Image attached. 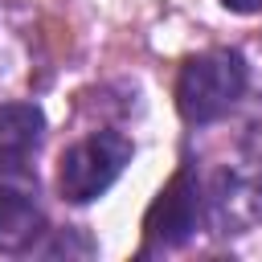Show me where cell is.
<instances>
[{"instance_id": "1", "label": "cell", "mask_w": 262, "mask_h": 262, "mask_svg": "<svg viewBox=\"0 0 262 262\" xmlns=\"http://www.w3.org/2000/svg\"><path fill=\"white\" fill-rule=\"evenodd\" d=\"M250 66L237 49H209L180 66L176 78V111L184 123H213L229 115V106L246 94Z\"/></svg>"}, {"instance_id": "2", "label": "cell", "mask_w": 262, "mask_h": 262, "mask_svg": "<svg viewBox=\"0 0 262 262\" xmlns=\"http://www.w3.org/2000/svg\"><path fill=\"white\" fill-rule=\"evenodd\" d=\"M131 156H135V147L119 131H94V135H86L82 143H74L61 156V172H57L61 196L74 201V205H86V201L102 196L123 176V168L131 164Z\"/></svg>"}, {"instance_id": "3", "label": "cell", "mask_w": 262, "mask_h": 262, "mask_svg": "<svg viewBox=\"0 0 262 262\" xmlns=\"http://www.w3.org/2000/svg\"><path fill=\"white\" fill-rule=\"evenodd\" d=\"M201 188L205 184L196 180L192 168H180L164 184V192L151 201V209L143 217V242H147V250H176V246H184L196 233V221L205 213V192Z\"/></svg>"}, {"instance_id": "4", "label": "cell", "mask_w": 262, "mask_h": 262, "mask_svg": "<svg viewBox=\"0 0 262 262\" xmlns=\"http://www.w3.org/2000/svg\"><path fill=\"white\" fill-rule=\"evenodd\" d=\"M205 221L217 237L250 233L262 221V172L254 168H221L205 188Z\"/></svg>"}, {"instance_id": "5", "label": "cell", "mask_w": 262, "mask_h": 262, "mask_svg": "<svg viewBox=\"0 0 262 262\" xmlns=\"http://www.w3.org/2000/svg\"><path fill=\"white\" fill-rule=\"evenodd\" d=\"M45 233L37 196L20 184H0V254H25Z\"/></svg>"}, {"instance_id": "6", "label": "cell", "mask_w": 262, "mask_h": 262, "mask_svg": "<svg viewBox=\"0 0 262 262\" xmlns=\"http://www.w3.org/2000/svg\"><path fill=\"white\" fill-rule=\"evenodd\" d=\"M45 131V115L33 102L0 106V172H20L37 151Z\"/></svg>"}, {"instance_id": "7", "label": "cell", "mask_w": 262, "mask_h": 262, "mask_svg": "<svg viewBox=\"0 0 262 262\" xmlns=\"http://www.w3.org/2000/svg\"><path fill=\"white\" fill-rule=\"evenodd\" d=\"M74 250H78V254H94V246H90V242L74 246V229H70V233H57V242H53V246H45V254H53V258H57V254H74Z\"/></svg>"}, {"instance_id": "8", "label": "cell", "mask_w": 262, "mask_h": 262, "mask_svg": "<svg viewBox=\"0 0 262 262\" xmlns=\"http://www.w3.org/2000/svg\"><path fill=\"white\" fill-rule=\"evenodd\" d=\"M229 12H258L262 8V0H221Z\"/></svg>"}]
</instances>
